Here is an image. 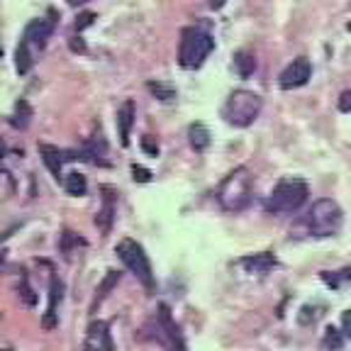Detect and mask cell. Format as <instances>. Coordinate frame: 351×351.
Returning <instances> with one entry per match:
<instances>
[{"label": "cell", "instance_id": "1", "mask_svg": "<svg viewBox=\"0 0 351 351\" xmlns=\"http://www.w3.org/2000/svg\"><path fill=\"white\" fill-rule=\"evenodd\" d=\"M217 203L219 208L225 210V213H241V210H247L252 205V197H254V181H252V173H249L244 166L239 169L230 171V173L222 178L217 188Z\"/></svg>", "mask_w": 351, "mask_h": 351}, {"label": "cell", "instance_id": "2", "mask_svg": "<svg viewBox=\"0 0 351 351\" xmlns=\"http://www.w3.org/2000/svg\"><path fill=\"white\" fill-rule=\"evenodd\" d=\"M341 225H344V213H341V208L332 197H319V200H315L313 208L307 210V215H305L307 232L313 237H317V239L337 237L341 232Z\"/></svg>", "mask_w": 351, "mask_h": 351}, {"label": "cell", "instance_id": "3", "mask_svg": "<svg viewBox=\"0 0 351 351\" xmlns=\"http://www.w3.org/2000/svg\"><path fill=\"white\" fill-rule=\"evenodd\" d=\"M307 195H310V188L302 178L291 176V178H283V181L276 183V188L271 191L269 200H266V210L274 215H291L305 205Z\"/></svg>", "mask_w": 351, "mask_h": 351}, {"label": "cell", "instance_id": "4", "mask_svg": "<svg viewBox=\"0 0 351 351\" xmlns=\"http://www.w3.org/2000/svg\"><path fill=\"white\" fill-rule=\"evenodd\" d=\"M263 110V98L254 90L247 88H239L227 98L225 108H222V117H225L227 125L232 127H249L258 120Z\"/></svg>", "mask_w": 351, "mask_h": 351}, {"label": "cell", "instance_id": "5", "mask_svg": "<svg viewBox=\"0 0 351 351\" xmlns=\"http://www.w3.org/2000/svg\"><path fill=\"white\" fill-rule=\"evenodd\" d=\"M215 49V39L200 27H186L178 47V64L183 69H200Z\"/></svg>", "mask_w": 351, "mask_h": 351}, {"label": "cell", "instance_id": "6", "mask_svg": "<svg viewBox=\"0 0 351 351\" xmlns=\"http://www.w3.org/2000/svg\"><path fill=\"white\" fill-rule=\"evenodd\" d=\"M115 254L120 256V261L125 263V269L142 280V285L147 288V291H154L152 261H149L147 252H144V247L139 244V241L130 239V237H127V239H120L115 247Z\"/></svg>", "mask_w": 351, "mask_h": 351}, {"label": "cell", "instance_id": "7", "mask_svg": "<svg viewBox=\"0 0 351 351\" xmlns=\"http://www.w3.org/2000/svg\"><path fill=\"white\" fill-rule=\"evenodd\" d=\"M310 76H313L310 61H307L305 56H298V59H293V64L285 66V71L280 73L278 83L283 90H293V88L305 86V83L310 81Z\"/></svg>", "mask_w": 351, "mask_h": 351}, {"label": "cell", "instance_id": "8", "mask_svg": "<svg viewBox=\"0 0 351 351\" xmlns=\"http://www.w3.org/2000/svg\"><path fill=\"white\" fill-rule=\"evenodd\" d=\"M83 351H115V344H112V337H110L108 322L95 319V322L88 324Z\"/></svg>", "mask_w": 351, "mask_h": 351}, {"label": "cell", "instance_id": "9", "mask_svg": "<svg viewBox=\"0 0 351 351\" xmlns=\"http://www.w3.org/2000/svg\"><path fill=\"white\" fill-rule=\"evenodd\" d=\"M51 32H54V20L37 17V20H32L27 27H25L22 39H25L29 47H39V49H44V47H47V39L51 37Z\"/></svg>", "mask_w": 351, "mask_h": 351}, {"label": "cell", "instance_id": "10", "mask_svg": "<svg viewBox=\"0 0 351 351\" xmlns=\"http://www.w3.org/2000/svg\"><path fill=\"white\" fill-rule=\"evenodd\" d=\"M117 137H120V144L122 147H130V132H132V125H134V103L132 100H125L117 110Z\"/></svg>", "mask_w": 351, "mask_h": 351}, {"label": "cell", "instance_id": "11", "mask_svg": "<svg viewBox=\"0 0 351 351\" xmlns=\"http://www.w3.org/2000/svg\"><path fill=\"white\" fill-rule=\"evenodd\" d=\"M39 154H42L44 166H47L49 173L59 181L61 171H64V161H69L66 159V152H61L59 147H51V144H39Z\"/></svg>", "mask_w": 351, "mask_h": 351}, {"label": "cell", "instance_id": "12", "mask_svg": "<svg viewBox=\"0 0 351 351\" xmlns=\"http://www.w3.org/2000/svg\"><path fill=\"white\" fill-rule=\"evenodd\" d=\"M239 263L249 271V274H258V276L269 274L271 269H276V266H278L276 256H274V254H269V252L254 254V256H244Z\"/></svg>", "mask_w": 351, "mask_h": 351}, {"label": "cell", "instance_id": "13", "mask_svg": "<svg viewBox=\"0 0 351 351\" xmlns=\"http://www.w3.org/2000/svg\"><path fill=\"white\" fill-rule=\"evenodd\" d=\"M188 142H191V147L195 149L197 154H203L205 149L210 147V132H208V127H205L203 122H193V125L188 127Z\"/></svg>", "mask_w": 351, "mask_h": 351}, {"label": "cell", "instance_id": "14", "mask_svg": "<svg viewBox=\"0 0 351 351\" xmlns=\"http://www.w3.org/2000/svg\"><path fill=\"white\" fill-rule=\"evenodd\" d=\"M64 191L73 197H81L88 193V181L86 176H81L78 171H71V173L64 176Z\"/></svg>", "mask_w": 351, "mask_h": 351}, {"label": "cell", "instance_id": "15", "mask_svg": "<svg viewBox=\"0 0 351 351\" xmlns=\"http://www.w3.org/2000/svg\"><path fill=\"white\" fill-rule=\"evenodd\" d=\"M61 300V280L51 278L49 285V310H47V317H44V327L51 329L56 324V302Z\"/></svg>", "mask_w": 351, "mask_h": 351}, {"label": "cell", "instance_id": "16", "mask_svg": "<svg viewBox=\"0 0 351 351\" xmlns=\"http://www.w3.org/2000/svg\"><path fill=\"white\" fill-rule=\"evenodd\" d=\"M32 54H29V44L22 39L20 44H17V49H15V69L20 76H27L29 71H32Z\"/></svg>", "mask_w": 351, "mask_h": 351}, {"label": "cell", "instance_id": "17", "mask_svg": "<svg viewBox=\"0 0 351 351\" xmlns=\"http://www.w3.org/2000/svg\"><path fill=\"white\" fill-rule=\"evenodd\" d=\"M234 69L241 78H249L254 71H256V59H254V54H249V51H237Z\"/></svg>", "mask_w": 351, "mask_h": 351}, {"label": "cell", "instance_id": "18", "mask_svg": "<svg viewBox=\"0 0 351 351\" xmlns=\"http://www.w3.org/2000/svg\"><path fill=\"white\" fill-rule=\"evenodd\" d=\"M29 117H32V110H29V105L25 103V100H17L15 103V112L10 115V125L17 127V130H25L29 122Z\"/></svg>", "mask_w": 351, "mask_h": 351}, {"label": "cell", "instance_id": "19", "mask_svg": "<svg viewBox=\"0 0 351 351\" xmlns=\"http://www.w3.org/2000/svg\"><path fill=\"white\" fill-rule=\"evenodd\" d=\"M344 339H346L344 332H339L337 327H327V329H324L322 346H324L327 351H339L341 346H344Z\"/></svg>", "mask_w": 351, "mask_h": 351}, {"label": "cell", "instance_id": "20", "mask_svg": "<svg viewBox=\"0 0 351 351\" xmlns=\"http://www.w3.org/2000/svg\"><path fill=\"white\" fill-rule=\"evenodd\" d=\"M147 88L152 90L154 95L159 100H173L176 98V90L173 86H169V83H161V81H149Z\"/></svg>", "mask_w": 351, "mask_h": 351}, {"label": "cell", "instance_id": "21", "mask_svg": "<svg viewBox=\"0 0 351 351\" xmlns=\"http://www.w3.org/2000/svg\"><path fill=\"white\" fill-rule=\"evenodd\" d=\"M322 280L329 285V288H339L341 280H351V266H346L344 271H337V274H327V271H324Z\"/></svg>", "mask_w": 351, "mask_h": 351}, {"label": "cell", "instance_id": "22", "mask_svg": "<svg viewBox=\"0 0 351 351\" xmlns=\"http://www.w3.org/2000/svg\"><path fill=\"white\" fill-rule=\"evenodd\" d=\"M110 222H112V203L105 200V208L100 210L98 217H95V225H98L103 232H110Z\"/></svg>", "mask_w": 351, "mask_h": 351}, {"label": "cell", "instance_id": "23", "mask_svg": "<svg viewBox=\"0 0 351 351\" xmlns=\"http://www.w3.org/2000/svg\"><path fill=\"white\" fill-rule=\"evenodd\" d=\"M117 280H120V274H117V271H108V278H105L103 285H100V291H98V298H95V302L103 300V298L108 295V291L117 283Z\"/></svg>", "mask_w": 351, "mask_h": 351}, {"label": "cell", "instance_id": "24", "mask_svg": "<svg viewBox=\"0 0 351 351\" xmlns=\"http://www.w3.org/2000/svg\"><path fill=\"white\" fill-rule=\"evenodd\" d=\"M132 178L139 183H149L152 181V173L147 169H142V166H132Z\"/></svg>", "mask_w": 351, "mask_h": 351}, {"label": "cell", "instance_id": "25", "mask_svg": "<svg viewBox=\"0 0 351 351\" xmlns=\"http://www.w3.org/2000/svg\"><path fill=\"white\" fill-rule=\"evenodd\" d=\"M93 20H95L93 12H83V15L76 20V29H78V32H81L83 27H88V25H93Z\"/></svg>", "mask_w": 351, "mask_h": 351}, {"label": "cell", "instance_id": "26", "mask_svg": "<svg viewBox=\"0 0 351 351\" xmlns=\"http://www.w3.org/2000/svg\"><path fill=\"white\" fill-rule=\"evenodd\" d=\"M341 332L346 335V339H351V310L341 315Z\"/></svg>", "mask_w": 351, "mask_h": 351}, {"label": "cell", "instance_id": "27", "mask_svg": "<svg viewBox=\"0 0 351 351\" xmlns=\"http://www.w3.org/2000/svg\"><path fill=\"white\" fill-rule=\"evenodd\" d=\"M339 110H341V112H351V90H344V93H341Z\"/></svg>", "mask_w": 351, "mask_h": 351}, {"label": "cell", "instance_id": "28", "mask_svg": "<svg viewBox=\"0 0 351 351\" xmlns=\"http://www.w3.org/2000/svg\"><path fill=\"white\" fill-rule=\"evenodd\" d=\"M142 144H144V149H147V152L152 154V156H159V144H154L152 137H144Z\"/></svg>", "mask_w": 351, "mask_h": 351}, {"label": "cell", "instance_id": "29", "mask_svg": "<svg viewBox=\"0 0 351 351\" xmlns=\"http://www.w3.org/2000/svg\"><path fill=\"white\" fill-rule=\"evenodd\" d=\"M71 49L73 51H78V54H86V44H83V39L81 37H71Z\"/></svg>", "mask_w": 351, "mask_h": 351}, {"label": "cell", "instance_id": "30", "mask_svg": "<svg viewBox=\"0 0 351 351\" xmlns=\"http://www.w3.org/2000/svg\"><path fill=\"white\" fill-rule=\"evenodd\" d=\"M225 3H227V0H208V8H210V10H222V8H225Z\"/></svg>", "mask_w": 351, "mask_h": 351}, {"label": "cell", "instance_id": "31", "mask_svg": "<svg viewBox=\"0 0 351 351\" xmlns=\"http://www.w3.org/2000/svg\"><path fill=\"white\" fill-rule=\"evenodd\" d=\"M83 3H88V0H69V5H73V8L83 5Z\"/></svg>", "mask_w": 351, "mask_h": 351}, {"label": "cell", "instance_id": "32", "mask_svg": "<svg viewBox=\"0 0 351 351\" xmlns=\"http://www.w3.org/2000/svg\"><path fill=\"white\" fill-rule=\"evenodd\" d=\"M3 351H10V349H3Z\"/></svg>", "mask_w": 351, "mask_h": 351}]
</instances>
